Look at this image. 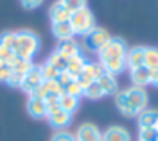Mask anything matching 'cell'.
Listing matches in <instances>:
<instances>
[{
	"mask_svg": "<svg viewBox=\"0 0 158 141\" xmlns=\"http://www.w3.org/2000/svg\"><path fill=\"white\" fill-rule=\"evenodd\" d=\"M126 53H127V46L124 39L110 38L107 41V44L97 53L99 63L102 65L104 72L110 73L114 77L117 73H123L126 70Z\"/></svg>",
	"mask_w": 158,
	"mask_h": 141,
	"instance_id": "6da1fadb",
	"label": "cell"
},
{
	"mask_svg": "<svg viewBox=\"0 0 158 141\" xmlns=\"http://www.w3.org/2000/svg\"><path fill=\"white\" fill-rule=\"evenodd\" d=\"M41 49V38L31 29L15 31V56L32 60Z\"/></svg>",
	"mask_w": 158,
	"mask_h": 141,
	"instance_id": "7a4b0ae2",
	"label": "cell"
},
{
	"mask_svg": "<svg viewBox=\"0 0 158 141\" xmlns=\"http://www.w3.org/2000/svg\"><path fill=\"white\" fill-rule=\"evenodd\" d=\"M70 24H72L75 36H85L95 27V15L89 7H83L77 12H72Z\"/></svg>",
	"mask_w": 158,
	"mask_h": 141,
	"instance_id": "3957f363",
	"label": "cell"
},
{
	"mask_svg": "<svg viewBox=\"0 0 158 141\" xmlns=\"http://www.w3.org/2000/svg\"><path fill=\"white\" fill-rule=\"evenodd\" d=\"M110 38H112V36L109 34L107 29L97 27L95 26L89 34L83 36V48H85L87 51H90V53H99L100 49L107 44V41H109Z\"/></svg>",
	"mask_w": 158,
	"mask_h": 141,
	"instance_id": "277c9868",
	"label": "cell"
},
{
	"mask_svg": "<svg viewBox=\"0 0 158 141\" xmlns=\"http://www.w3.org/2000/svg\"><path fill=\"white\" fill-rule=\"evenodd\" d=\"M124 97H126L127 104L136 116L148 107V93L144 90V87H136V85L127 87V89H124Z\"/></svg>",
	"mask_w": 158,
	"mask_h": 141,
	"instance_id": "5b68a950",
	"label": "cell"
},
{
	"mask_svg": "<svg viewBox=\"0 0 158 141\" xmlns=\"http://www.w3.org/2000/svg\"><path fill=\"white\" fill-rule=\"evenodd\" d=\"M102 73H104L102 65H100L99 61L95 63V61H90V60H89V61H87V65H85V68H83V72L77 77V82L80 83V87H82V89H87L90 83L97 82V78H99Z\"/></svg>",
	"mask_w": 158,
	"mask_h": 141,
	"instance_id": "8992f818",
	"label": "cell"
},
{
	"mask_svg": "<svg viewBox=\"0 0 158 141\" xmlns=\"http://www.w3.org/2000/svg\"><path fill=\"white\" fill-rule=\"evenodd\" d=\"M44 82L41 75V66L39 65H34L24 77H22V82H21V89L24 90L27 95H32V93L38 90V87Z\"/></svg>",
	"mask_w": 158,
	"mask_h": 141,
	"instance_id": "52a82bcc",
	"label": "cell"
},
{
	"mask_svg": "<svg viewBox=\"0 0 158 141\" xmlns=\"http://www.w3.org/2000/svg\"><path fill=\"white\" fill-rule=\"evenodd\" d=\"M77 141H102V131L92 122H83L75 131Z\"/></svg>",
	"mask_w": 158,
	"mask_h": 141,
	"instance_id": "ba28073f",
	"label": "cell"
},
{
	"mask_svg": "<svg viewBox=\"0 0 158 141\" xmlns=\"http://www.w3.org/2000/svg\"><path fill=\"white\" fill-rule=\"evenodd\" d=\"M61 93H63V87L58 83V80H44L32 95L46 100V99H51V97H60Z\"/></svg>",
	"mask_w": 158,
	"mask_h": 141,
	"instance_id": "9c48e42d",
	"label": "cell"
},
{
	"mask_svg": "<svg viewBox=\"0 0 158 141\" xmlns=\"http://www.w3.org/2000/svg\"><path fill=\"white\" fill-rule=\"evenodd\" d=\"M26 109L27 114L32 119H44L48 116V110H46V100L39 99L36 95H29L27 97V104H26Z\"/></svg>",
	"mask_w": 158,
	"mask_h": 141,
	"instance_id": "30bf717a",
	"label": "cell"
},
{
	"mask_svg": "<svg viewBox=\"0 0 158 141\" xmlns=\"http://www.w3.org/2000/svg\"><path fill=\"white\" fill-rule=\"evenodd\" d=\"M55 53H58L61 58H65L68 61L70 58L77 55H82V46L75 41V39H68V41H58L55 48Z\"/></svg>",
	"mask_w": 158,
	"mask_h": 141,
	"instance_id": "8fae6325",
	"label": "cell"
},
{
	"mask_svg": "<svg viewBox=\"0 0 158 141\" xmlns=\"http://www.w3.org/2000/svg\"><path fill=\"white\" fill-rule=\"evenodd\" d=\"M144 51H146V46H133V48H127L126 68L133 70V68L144 66Z\"/></svg>",
	"mask_w": 158,
	"mask_h": 141,
	"instance_id": "7c38bea8",
	"label": "cell"
},
{
	"mask_svg": "<svg viewBox=\"0 0 158 141\" xmlns=\"http://www.w3.org/2000/svg\"><path fill=\"white\" fill-rule=\"evenodd\" d=\"M102 141H133V136L124 126L114 124L102 133Z\"/></svg>",
	"mask_w": 158,
	"mask_h": 141,
	"instance_id": "4fadbf2b",
	"label": "cell"
},
{
	"mask_svg": "<svg viewBox=\"0 0 158 141\" xmlns=\"http://www.w3.org/2000/svg\"><path fill=\"white\" fill-rule=\"evenodd\" d=\"M97 83H99V87L102 89L104 95H116V93L119 92L117 78L114 75H110V73H107V72H104L102 75L97 78Z\"/></svg>",
	"mask_w": 158,
	"mask_h": 141,
	"instance_id": "5bb4252c",
	"label": "cell"
},
{
	"mask_svg": "<svg viewBox=\"0 0 158 141\" xmlns=\"http://www.w3.org/2000/svg\"><path fill=\"white\" fill-rule=\"evenodd\" d=\"M72 117L73 116L70 112L60 109L58 112L49 114L46 119H48V122H49V126H51V127H55L56 131H61V129H65V127H68L70 124H72Z\"/></svg>",
	"mask_w": 158,
	"mask_h": 141,
	"instance_id": "9a60e30c",
	"label": "cell"
},
{
	"mask_svg": "<svg viewBox=\"0 0 158 141\" xmlns=\"http://www.w3.org/2000/svg\"><path fill=\"white\" fill-rule=\"evenodd\" d=\"M70 17H72V12L63 5L60 0H56V2L51 4V7H49L51 24H55V22H66V21H70Z\"/></svg>",
	"mask_w": 158,
	"mask_h": 141,
	"instance_id": "2e32d148",
	"label": "cell"
},
{
	"mask_svg": "<svg viewBox=\"0 0 158 141\" xmlns=\"http://www.w3.org/2000/svg\"><path fill=\"white\" fill-rule=\"evenodd\" d=\"M51 32H53V36H55L58 41H68V39H73V36H75L70 21L55 22V24H51Z\"/></svg>",
	"mask_w": 158,
	"mask_h": 141,
	"instance_id": "e0dca14e",
	"label": "cell"
},
{
	"mask_svg": "<svg viewBox=\"0 0 158 141\" xmlns=\"http://www.w3.org/2000/svg\"><path fill=\"white\" fill-rule=\"evenodd\" d=\"M139 127H158V110L156 109H144L136 116Z\"/></svg>",
	"mask_w": 158,
	"mask_h": 141,
	"instance_id": "ac0fdd59",
	"label": "cell"
},
{
	"mask_svg": "<svg viewBox=\"0 0 158 141\" xmlns=\"http://www.w3.org/2000/svg\"><path fill=\"white\" fill-rule=\"evenodd\" d=\"M87 61H89V60H87L83 55H77V56H73V58H70L68 61H66V68H65V72H68L70 75L73 77V78H77V77H78L80 73L83 72V68H85Z\"/></svg>",
	"mask_w": 158,
	"mask_h": 141,
	"instance_id": "d6986e66",
	"label": "cell"
},
{
	"mask_svg": "<svg viewBox=\"0 0 158 141\" xmlns=\"http://www.w3.org/2000/svg\"><path fill=\"white\" fill-rule=\"evenodd\" d=\"M150 78H151V70L146 66H139V68H133L131 70V82L136 87H144L150 85Z\"/></svg>",
	"mask_w": 158,
	"mask_h": 141,
	"instance_id": "ffe728a7",
	"label": "cell"
},
{
	"mask_svg": "<svg viewBox=\"0 0 158 141\" xmlns=\"http://www.w3.org/2000/svg\"><path fill=\"white\" fill-rule=\"evenodd\" d=\"M58 102H60V109L70 112L72 116L78 110V107H80V99H78V97L68 95V93H65V92L58 97Z\"/></svg>",
	"mask_w": 158,
	"mask_h": 141,
	"instance_id": "44dd1931",
	"label": "cell"
},
{
	"mask_svg": "<svg viewBox=\"0 0 158 141\" xmlns=\"http://www.w3.org/2000/svg\"><path fill=\"white\" fill-rule=\"evenodd\" d=\"M34 66V63H32V60H24V58H19V56H15V60L12 61L10 68L14 73H17V75L24 77L26 73L29 72V70Z\"/></svg>",
	"mask_w": 158,
	"mask_h": 141,
	"instance_id": "7402d4cb",
	"label": "cell"
},
{
	"mask_svg": "<svg viewBox=\"0 0 158 141\" xmlns=\"http://www.w3.org/2000/svg\"><path fill=\"white\" fill-rule=\"evenodd\" d=\"M144 66L153 70H158V48H150L148 46L144 51Z\"/></svg>",
	"mask_w": 158,
	"mask_h": 141,
	"instance_id": "603a6c76",
	"label": "cell"
},
{
	"mask_svg": "<svg viewBox=\"0 0 158 141\" xmlns=\"http://www.w3.org/2000/svg\"><path fill=\"white\" fill-rule=\"evenodd\" d=\"M83 97H87V99H90V100H99L106 95H104L102 89L99 87V83L94 82V83H90L87 89H83Z\"/></svg>",
	"mask_w": 158,
	"mask_h": 141,
	"instance_id": "cb8c5ba5",
	"label": "cell"
},
{
	"mask_svg": "<svg viewBox=\"0 0 158 141\" xmlns=\"http://www.w3.org/2000/svg\"><path fill=\"white\" fill-rule=\"evenodd\" d=\"M139 141H158V127H139L138 129Z\"/></svg>",
	"mask_w": 158,
	"mask_h": 141,
	"instance_id": "d4e9b609",
	"label": "cell"
},
{
	"mask_svg": "<svg viewBox=\"0 0 158 141\" xmlns=\"http://www.w3.org/2000/svg\"><path fill=\"white\" fill-rule=\"evenodd\" d=\"M14 60H15V51L12 48H9V46H5L4 43H0V61L12 65Z\"/></svg>",
	"mask_w": 158,
	"mask_h": 141,
	"instance_id": "484cf974",
	"label": "cell"
},
{
	"mask_svg": "<svg viewBox=\"0 0 158 141\" xmlns=\"http://www.w3.org/2000/svg\"><path fill=\"white\" fill-rule=\"evenodd\" d=\"M46 63H49V65H51L53 68H56L58 72H63V70L66 68V60L61 58V56H60L58 53H55V51L49 55V58L46 60Z\"/></svg>",
	"mask_w": 158,
	"mask_h": 141,
	"instance_id": "4316f807",
	"label": "cell"
},
{
	"mask_svg": "<svg viewBox=\"0 0 158 141\" xmlns=\"http://www.w3.org/2000/svg\"><path fill=\"white\" fill-rule=\"evenodd\" d=\"M41 66V75H43V78L44 80H56L58 78V75H60V72L56 68H53L49 63H43V65H39Z\"/></svg>",
	"mask_w": 158,
	"mask_h": 141,
	"instance_id": "83f0119b",
	"label": "cell"
},
{
	"mask_svg": "<svg viewBox=\"0 0 158 141\" xmlns=\"http://www.w3.org/2000/svg\"><path fill=\"white\" fill-rule=\"evenodd\" d=\"M70 12H77L80 9L87 7V0H60Z\"/></svg>",
	"mask_w": 158,
	"mask_h": 141,
	"instance_id": "f1b7e54d",
	"label": "cell"
},
{
	"mask_svg": "<svg viewBox=\"0 0 158 141\" xmlns=\"http://www.w3.org/2000/svg\"><path fill=\"white\" fill-rule=\"evenodd\" d=\"M65 93H68V95H73V97H78V99H82V97H83V89L80 87V83L77 82V78H75L72 83H68V87L65 89Z\"/></svg>",
	"mask_w": 158,
	"mask_h": 141,
	"instance_id": "f546056e",
	"label": "cell"
},
{
	"mask_svg": "<svg viewBox=\"0 0 158 141\" xmlns=\"http://www.w3.org/2000/svg\"><path fill=\"white\" fill-rule=\"evenodd\" d=\"M51 141H77V139H75V134H72L66 129H61V131H56V133L53 134Z\"/></svg>",
	"mask_w": 158,
	"mask_h": 141,
	"instance_id": "4dcf8cb0",
	"label": "cell"
},
{
	"mask_svg": "<svg viewBox=\"0 0 158 141\" xmlns=\"http://www.w3.org/2000/svg\"><path fill=\"white\" fill-rule=\"evenodd\" d=\"M56 80H58V83L63 87V92H65V89L68 87V83H72L75 78H73L68 72H65V70H63V72H60V75H58V78H56Z\"/></svg>",
	"mask_w": 158,
	"mask_h": 141,
	"instance_id": "1f68e13d",
	"label": "cell"
},
{
	"mask_svg": "<svg viewBox=\"0 0 158 141\" xmlns=\"http://www.w3.org/2000/svg\"><path fill=\"white\" fill-rule=\"evenodd\" d=\"M46 110H48V116L49 114H55L60 110V102H58V97H51V99H46ZM46 116V117H48Z\"/></svg>",
	"mask_w": 158,
	"mask_h": 141,
	"instance_id": "d6a6232c",
	"label": "cell"
},
{
	"mask_svg": "<svg viewBox=\"0 0 158 141\" xmlns=\"http://www.w3.org/2000/svg\"><path fill=\"white\" fill-rule=\"evenodd\" d=\"M44 4V0H21V5L26 10H36Z\"/></svg>",
	"mask_w": 158,
	"mask_h": 141,
	"instance_id": "836d02e7",
	"label": "cell"
},
{
	"mask_svg": "<svg viewBox=\"0 0 158 141\" xmlns=\"http://www.w3.org/2000/svg\"><path fill=\"white\" fill-rule=\"evenodd\" d=\"M21 82H22V77L12 72L10 77H9V80H7L5 83H7L9 87H14V89H21Z\"/></svg>",
	"mask_w": 158,
	"mask_h": 141,
	"instance_id": "e575fe53",
	"label": "cell"
},
{
	"mask_svg": "<svg viewBox=\"0 0 158 141\" xmlns=\"http://www.w3.org/2000/svg\"><path fill=\"white\" fill-rule=\"evenodd\" d=\"M150 85H153V87H156V89H158V70H153V72H151Z\"/></svg>",
	"mask_w": 158,
	"mask_h": 141,
	"instance_id": "d590c367",
	"label": "cell"
}]
</instances>
